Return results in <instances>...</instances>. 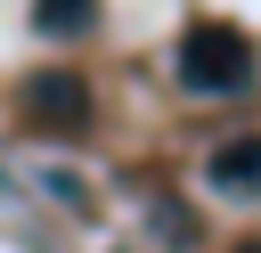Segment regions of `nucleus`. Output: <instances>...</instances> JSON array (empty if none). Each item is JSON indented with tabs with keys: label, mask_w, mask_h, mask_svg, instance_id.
Here are the masks:
<instances>
[{
	"label": "nucleus",
	"mask_w": 261,
	"mask_h": 253,
	"mask_svg": "<svg viewBox=\"0 0 261 253\" xmlns=\"http://www.w3.org/2000/svg\"><path fill=\"white\" fill-rule=\"evenodd\" d=\"M253 65H261V57H253V41H245L237 24H188V41H179V82L204 90V98L245 90Z\"/></svg>",
	"instance_id": "1"
},
{
	"label": "nucleus",
	"mask_w": 261,
	"mask_h": 253,
	"mask_svg": "<svg viewBox=\"0 0 261 253\" xmlns=\"http://www.w3.org/2000/svg\"><path fill=\"white\" fill-rule=\"evenodd\" d=\"M24 114H33V122H82V114H90L82 73H33V82H24Z\"/></svg>",
	"instance_id": "2"
},
{
	"label": "nucleus",
	"mask_w": 261,
	"mask_h": 253,
	"mask_svg": "<svg viewBox=\"0 0 261 253\" xmlns=\"http://www.w3.org/2000/svg\"><path fill=\"white\" fill-rule=\"evenodd\" d=\"M204 180H212V188H261V131L220 139V147L204 155Z\"/></svg>",
	"instance_id": "3"
},
{
	"label": "nucleus",
	"mask_w": 261,
	"mask_h": 253,
	"mask_svg": "<svg viewBox=\"0 0 261 253\" xmlns=\"http://www.w3.org/2000/svg\"><path fill=\"white\" fill-rule=\"evenodd\" d=\"M33 24H41V33H82V24H90V0H41Z\"/></svg>",
	"instance_id": "4"
},
{
	"label": "nucleus",
	"mask_w": 261,
	"mask_h": 253,
	"mask_svg": "<svg viewBox=\"0 0 261 253\" xmlns=\"http://www.w3.org/2000/svg\"><path fill=\"white\" fill-rule=\"evenodd\" d=\"M245 253H261V245H245Z\"/></svg>",
	"instance_id": "5"
}]
</instances>
